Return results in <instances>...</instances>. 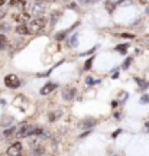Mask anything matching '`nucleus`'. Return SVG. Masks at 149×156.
<instances>
[{"mask_svg": "<svg viewBox=\"0 0 149 156\" xmlns=\"http://www.w3.org/2000/svg\"><path fill=\"white\" fill-rule=\"evenodd\" d=\"M46 23H48V20H46L45 18H36V19H33V20L29 22V25H28L29 32H31V33L41 32V31L46 26Z\"/></svg>", "mask_w": 149, "mask_h": 156, "instance_id": "nucleus-1", "label": "nucleus"}, {"mask_svg": "<svg viewBox=\"0 0 149 156\" xmlns=\"http://www.w3.org/2000/svg\"><path fill=\"white\" fill-rule=\"evenodd\" d=\"M5 84H6L9 88H18V87L21 85V80H19L18 75H15V74H9V75L5 77Z\"/></svg>", "mask_w": 149, "mask_h": 156, "instance_id": "nucleus-2", "label": "nucleus"}, {"mask_svg": "<svg viewBox=\"0 0 149 156\" xmlns=\"http://www.w3.org/2000/svg\"><path fill=\"white\" fill-rule=\"evenodd\" d=\"M6 153H8L9 156H18V155H21V153H22V144H21L19 142L13 143V144L8 149Z\"/></svg>", "mask_w": 149, "mask_h": 156, "instance_id": "nucleus-3", "label": "nucleus"}, {"mask_svg": "<svg viewBox=\"0 0 149 156\" xmlns=\"http://www.w3.org/2000/svg\"><path fill=\"white\" fill-rule=\"evenodd\" d=\"M55 88H57V85H55V84H52V82H49V84H46V85H44V87H42L41 94H42V95H48V94H51Z\"/></svg>", "mask_w": 149, "mask_h": 156, "instance_id": "nucleus-4", "label": "nucleus"}, {"mask_svg": "<svg viewBox=\"0 0 149 156\" xmlns=\"http://www.w3.org/2000/svg\"><path fill=\"white\" fill-rule=\"evenodd\" d=\"M74 95H75V90H74V88H65V90H62V97H64L67 101L72 100Z\"/></svg>", "mask_w": 149, "mask_h": 156, "instance_id": "nucleus-5", "label": "nucleus"}, {"mask_svg": "<svg viewBox=\"0 0 149 156\" xmlns=\"http://www.w3.org/2000/svg\"><path fill=\"white\" fill-rule=\"evenodd\" d=\"M16 33H19V35H28V33H31V32H29V28H28L26 25L21 23V25L16 28Z\"/></svg>", "mask_w": 149, "mask_h": 156, "instance_id": "nucleus-6", "label": "nucleus"}, {"mask_svg": "<svg viewBox=\"0 0 149 156\" xmlns=\"http://www.w3.org/2000/svg\"><path fill=\"white\" fill-rule=\"evenodd\" d=\"M29 130H31V126H28V124H25L19 131H18V137H28V134H29Z\"/></svg>", "mask_w": 149, "mask_h": 156, "instance_id": "nucleus-7", "label": "nucleus"}, {"mask_svg": "<svg viewBox=\"0 0 149 156\" xmlns=\"http://www.w3.org/2000/svg\"><path fill=\"white\" fill-rule=\"evenodd\" d=\"M13 19L21 23V22H23V20H28V19H29V15H28V13H16V15H13Z\"/></svg>", "mask_w": 149, "mask_h": 156, "instance_id": "nucleus-8", "label": "nucleus"}, {"mask_svg": "<svg viewBox=\"0 0 149 156\" xmlns=\"http://www.w3.org/2000/svg\"><path fill=\"white\" fill-rule=\"evenodd\" d=\"M42 134H44V129H41V127H31L28 136H42Z\"/></svg>", "mask_w": 149, "mask_h": 156, "instance_id": "nucleus-9", "label": "nucleus"}, {"mask_svg": "<svg viewBox=\"0 0 149 156\" xmlns=\"http://www.w3.org/2000/svg\"><path fill=\"white\" fill-rule=\"evenodd\" d=\"M44 12H45V9L41 6V5H33L32 6V15H44Z\"/></svg>", "mask_w": 149, "mask_h": 156, "instance_id": "nucleus-10", "label": "nucleus"}, {"mask_svg": "<svg viewBox=\"0 0 149 156\" xmlns=\"http://www.w3.org/2000/svg\"><path fill=\"white\" fill-rule=\"evenodd\" d=\"M94 123H96V120L90 119V120H85V121H83V123L80 124V127H81V129H91V127L94 126Z\"/></svg>", "mask_w": 149, "mask_h": 156, "instance_id": "nucleus-11", "label": "nucleus"}, {"mask_svg": "<svg viewBox=\"0 0 149 156\" xmlns=\"http://www.w3.org/2000/svg\"><path fill=\"white\" fill-rule=\"evenodd\" d=\"M9 5L12 6V7H22V6H25V2H23V0H10V2H9Z\"/></svg>", "mask_w": 149, "mask_h": 156, "instance_id": "nucleus-12", "label": "nucleus"}, {"mask_svg": "<svg viewBox=\"0 0 149 156\" xmlns=\"http://www.w3.org/2000/svg\"><path fill=\"white\" fill-rule=\"evenodd\" d=\"M104 7L107 9V12H109V13H111V12L114 10V7H116V5H114V3L111 2V0H107V2L104 3Z\"/></svg>", "mask_w": 149, "mask_h": 156, "instance_id": "nucleus-13", "label": "nucleus"}, {"mask_svg": "<svg viewBox=\"0 0 149 156\" xmlns=\"http://www.w3.org/2000/svg\"><path fill=\"white\" fill-rule=\"evenodd\" d=\"M6 45H8V38H6L5 35H2V33H0V49L6 48Z\"/></svg>", "mask_w": 149, "mask_h": 156, "instance_id": "nucleus-14", "label": "nucleus"}, {"mask_svg": "<svg viewBox=\"0 0 149 156\" xmlns=\"http://www.w3.org/2000/svg\"><path fill=\"white\" fill-rule=\"evenodd\" d=\"M59 117H61V111H52L49 114V121H54V120H57Z\"/></svg>", "mask_w": 149, "mask_h": 156, "instance_id": "nucleus-15", "label": "nucleus"}, {"mask_svg": "<svg viewBox=\"0 0 149 156\" xmlns=\"http://www.w3.org/2000/svg\"><path fill=\"white\" fill-rule=\"evenodd\" d=\"M59 18H61V12H57V13H52V16H51V22H52V23H57Z\"/></svg>", "mask_w": 149, "mask_h": 156, "instance_id": "nucleus-16", "label": "nucleus"}, {"mask_svg": "<svg viewBox=\"0 0 149 156\" xmlns=\"http://www.w3.org/2000/svg\"><path fill=\"white\" fill-rule=\"evenodd\" d=\"M116 51L126 54V51H127V45H119V46H116Z\"/></svg>", "mask_w": 149, "mask_h": 156, "instance_id": "nucleus-17", "label": "nucleus"}, {"mask_svg": "<svg viewBox=\"0 0 149 156\" xmlns=\"http://www.w3.org/2000/svg\"><path fill=\"white\" fill-rule=\"evenodd\" d=\"M65 35H67V32H65V31H62L61 33H58V35L55 36V39H57V41H61V39H64V38H65Z\"/></svg>", "mask_w": 149, "mask_h": 156, "instance_id": "nucleus-18", "label": "nucleus"}, {"mask_svg": "<svg viewBox=\"0 0 149 156\" xmlns=\"http://www.w3.org/2000/svg\"><path fill=\"white\" fill-rule=\"evenodd\" d=\"M13 133H15V127L6 130V131H5V136H6V137H10V134H13Z\"/></svg>", "mask_w": 149, "mask_h": 156, "instance_id": "nucleus-19", "label": "nucleus"}, {"mask_svg": "<svg viewBox=\"0 0 149 156\" xmlns=\"http://www.w3.org/2000/svg\"><path fill=\"white\" fill-rule=\"evenodd\" d=\"M132 0H120L119 2V6H124V5H130Z\"/></svg>", "mask_w": 149, "mask_h": 156, "instance_id": "nucleus-20", "label": "nucleus"}, {"mask_svg": "<svg viewBox=\"0 0 149 156\" xmlns=\"http://www.w3.org/2000/svg\"><path fill=\"white\" fill-rule=\"evenodd\" d=\"M91 62H93V58H90V59L85 62V67H84V69H90V68H91Z\"/></svg>", "mask_w": 149, "mask_h": 156, "instance_id": "nucleus-21", "label": "nucleus"}, {"mask_svg": "<svg viewBox=\"0 0 149 156\" xmlns=\"http://www.w3.org/2000/svg\"><path fill=\"white\" fill-rule=\"evenodd\" d=\"M130 62H132V58H127V59H126V62L123 64V68H127V67L130 65Z\"/></svg>", "mask_w": 149, "mask_h": 156, "instance_id": "nucleus-22", "label": "nucleus"}, {"mask_svg": "<svg viewBox=\"0 0 149 156\" xmlns=\"http://www.w3.org/2000/svg\"><path fill=\"white\" fill-rule=\"evenodd\" d=\"M81 3H94V2H98V0H80Z\"/></svg>", "mask_w": 149, "mask_h": 156, "instance_id": "nucleus-23", "label": "nucleus"}, {"mask_svg": "<svg viewBox=\"0 0 149 156\" xmlns=\"http://www.w3.org/2000/svg\"><path fill=\"white\" fill-rule=\"evenodd\" d=\"M6 13H8L6 10H0V20H2V19H3L5 16H6Z\"/></svg>", "mask_w": 149, "mask_h": 156, "instance_id": "nucleus-24", "label": "nucleus"}, {"mask_svg": "<svg viewBox=\"0 0 149 156\" xmlns=\"http://www.w3.org/2000/svg\"><path fill=\"white\" fill-rule=\"evenodd\" d=\"M149 101V95H143L142 97V103H148Z\"/></svg>", "mask_w": 149, "mask_h": 156, "instance_id": "nucleus-25", "label": "nucleus"}, {"mask_svg": "<svg viewBox=\"0 0 149 156\" xmlns=\"http://www.w3.org/2000/svg\"><path fill=\"white\" fill-rule=\"evenodd\" d=\"M139 3H142V5H149V0H137Z\"/></svg>", "mask_w": 149, "mask_h": 156, "instance_id": "nucleus-26", "label": "nucleus"}, {"mask_svg": "<svg viewBox=\"0 0 149 156\" xmlns=\"http://www.w3.org/2000/svg\"><path fill=\"white\" fill-rule=\"evenodd\" d=\"M122 38H133V35H127V33H122Z\"/></svg>", "mask_w": 149, "mask_h": 156, "instance_id": "nucleus-27", "label": "nucleus"}, {"mask_svg": "<svg viewBox=\"0 0 149 156\" xmlns=\"http://www.w3.org/2000/svg\"><path fill=\"white\" fill-rule=\"evenodd\" d=\"M5 3H6V0H0V7H2Z\"/></svg>", "mask_w": 149, "mask_h": 156, "instance_id": "nucleus-28", "label": "nucleus"}, {"mask_svg": "<svg viewBox=\"0 0 149 156\" xmlns=\"http://www.w3.org/2000/svg\"><path fill=\"white\" fill-rule=\"evenodd\" d=\"M146 13H149V5H146Z\"/></svg>", "mask_w": 149, "mask_h": 156, "instance_id": "nucleus-29", "label": "nucleus"}, {"mask_svg": "<svg viewBox=\"0 0 149 156\" xmlns=\"http://www.w3.org/2000/svg\"><path fill=\"white\" fill-rule=\"evenodd\" d=\"M33 2H44V0H33ZM45 2H48V0H45Z\"/></svg>", "mask_w": 149, "mask_h": 156, "instance_id": "nucleus-30", "label": "nucleus"}, {"mask_svg": "<svg viewBox=\"0 0 149 156\" xmlns=\"http://www.w3.org/2000/svg\"><path fill=\"white\" fill-rule=\"evenodd\" d=\"M146 127H148V129H149V123H148V124H146Z\"/></svg>", "mask_w": 149, "mask_h": 156, "instance_id": "nucleus-31", "label": "nucleus"}, {"mask_svg": "<svg viewBox=\"0 0 149 156\" xmlns=\"http://www.w3.org/2000/svg\"><path fill=\"white\" fill-rule=\"evenodd\" d=\"M148 46H149V42H148Z\"/></svg>", "mask_w": 149, "mask_h": 156, "instance_id": "nucleus-32", "label": "nucleus"}]
</instances>
